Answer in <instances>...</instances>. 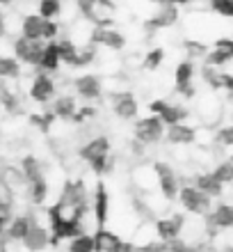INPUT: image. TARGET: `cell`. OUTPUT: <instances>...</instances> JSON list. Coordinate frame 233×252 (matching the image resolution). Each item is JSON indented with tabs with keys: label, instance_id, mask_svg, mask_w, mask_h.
<instances>
[{
	"label": "cell",
	"instance_id": "16",
	"mask_svg": "<svg viewBox=\"0 0 233 252\" xmlns=\"http://www.w3.org/2000/svg\"><path fill=\"white\" fill-rule=\"evenodd\" d=\"M92 216L94 222H96V229L99 227H107V220H110V192L103 181H96V188L92 192Z\"/></svg>",
	"mask_w": 233,
	"mask_h": 252
},
{
	"label": "cell",
	"instance_id": "12",
	"mask_svg": "<svg viewBox=\"0 0 233 252\" xmlns=\"http://www.w3.org/2000/svg\"><path fill=\"white\" fill-rule=\"evenodd\" d=\"M89 41L99 48H107L112 53H119L126 46V37L112 26H94L89 30Z\"/></svg>",
	"mask_w": 233,
	"mask_h": 252
},
{
	"label": "cell",
	"instance_id": "48",
	"mask_svg": "<svg viewBox=\"0 0 233 252\" xmlns=\"http://www.w3.org/2000/svg\"><path fill=\"white\" fill-rule=\"evenodd\" d=\"M92 2H99V5H105V7H112V2H110V0H92Z\"/></svg>",
	"mask_w": 233,
	"mask_h": 252
},
{
	"label": "cell",
	"instance_id": "19",
	"mask_svg": "<svg viewBox=\"0 0 233 252\" xmlns=\"http://www.w3.org/2000/svg\"><path fill=\"white\" fill-rule=\"evenodd\" d=\"M34 216L32 213H21V216H14L9 227H7V239L12 241V243H23V239L27 236L30 232V227L34 222Z\"/></svg>",
	"mask_w": 233,
	"mask_h": 252
},
{
	"label": "cell",
	"instance_id": "3",
	"mask_svg": "<svg viewBox=\"0 0 233 252\" xmlns=\"http://www.w3.org/2000/svg\"><path fill=\"white\" fill-rule=\"evenodd\" d=\"M204 225H206V236L210 241H215L222 232H231L233 229V204H229V202L213 204L210 213L204 218Z\"/></svg>",
	"mask_w": 233,
	"mask_h": 252
},
{
	"label": "cell",
	"instance_id": "40",
	"mask_svg": "<svg viewBox=\"0 0 233 252\" xmlns=\"http://www.w3.org/2000/svg\"><path fill=\"white\" fill-rule=\"evenodd\" d=\"M137 248H140V252H172V243L160 241V239L144 241V243H140Z\"/></svg>",
	"mask_w": 233,
	"mask_h": 252
},
{
	"label": "cell",
	"instance_id": "18",
	"mask_svg": "<svg viewBox=\"0 0 233 252\" xmlns=\"http://www.w3.org/2000/svg\"><path fill=\"white\" fill-rule=\"evenodd\" d=\"M51 243H53V241H51V229L41 225L39 220H34L32 227H30V232H27V236L23 239V248H26L27 252H44Z\"/></svg>",
	"mask_w": 233,
	"mask_h": 252
},
{
	"label": "cell",
	"instance_id": "21",
	"mask_svg": "<svg viewBox=\"0 0 233 252\" xmlns=\"http://www.w3.org/2000/svg\"><path fill=\"white\" fill-rule=\"evenodd\" d=\"M199 76H201V83L208 85L213 92L227 90V83H229V71L227 69H215V66L204 64L199 69Z\"/></svg>",
	"mask_w": 233,
	"mask_h": 252
},
{
	"label": "cell",
	"instance_id": "29",
	"mask_svg": "<svg viewBox=\"0 0 233 252\" xmlns=\"http://www.w3.org/2000/svg\"><path fill=\"white\" fill-rule=\"evenodd\" d=\"M21 170H23V174H26L27 184H30V181H34V179L46 177L44 165H41V160L37 158V156H23V158H21Z\"/></svg>",
	"mask_w": 233,
	"mask_h": 252
},
{
	"label": "cell",
	"instance_id": "46",
	"mask_svg": "<svg viewBox=\"0 0 233 252\" xmlns=\"http://www.w3.org/2000/svg\"><path fill=\"white\" fill-rule=\"evenodd\" d=\"M7 34V16L2 12H0V39Z\"/></svg>",
	"mask_w": 233,
	"mask_h": 252
},
{
	"label": "cell",
	"instance_id": "31",
	"mask_svg": "<svg viewBox=\"0 0 233 252\" xmlns=\"http://www.w3.org/2000/svg\"><path fill=\"white\" fill-rule=\"evenodd\" d=\"M204 64L215 66V69H229V66L233 64V60H231V55H229L224 48L213 46L210 51H208L206 58H204Z\"/></svg>",
	"mask_w": 233,
	"mask_h": 252
},
{
	"label": "cell",
	"instance_id": "51",
	"mask_svg": "<svg viewBox=\"0 0 233 252\" xmlns=\"http://www.w3.org/2000/svg\"><path fill=\"white\" fill-rule=\"evenodd\" d=\"M231 158H233V156H231Z\"/></svg>",
	"mask_w": 233,
	"mask_h": 252
},
{
	"label": "cell",
	"instance_id": "11",
	"mask_svg": "<svg viewBox=\"0 0 233 252\" xmlns=\"http://www.w3.org/2000/svg\"><path fill=\"white\" fill-rule=\"evenodd\" d=\"M27 94H30V99H32L34 103H39V106H46V103L55 101V96H57V85H55L53 76L46 71H37L32 83H30V87H27Z\"/></svg>",
	"mask_w": 233,
	"mask_h": 252
},
{
	"label": "cell",
	"instance_id": "34",
	"mask_svg": "<svg viewBox=\"0 0 233 252\" xmlns=\"http://www.w3.org/2000/svg\"><path fill=\"white\" fill-rule=\"evenodd\" d=\"M165 58H167L165 48H160V46L151 48V51H147V53H144V60H142V69H147V71H158L160 66L165 64Z\"/></svg>",
	"mask_w": 233,
	"mask_h": 252
},
{
	"label": "cell",
	"instance_id": "35",
	"mask_svg": "<svg viewBox=\"0 0 233 252\" xmlns=\"http://www.w3.org/2000/svg\"><path fill=\"white\" fill-rule=\"evenodd\" d=\"M210 172L215 174V179L220 181L222 186L233 184V158H224V160H220V163H215V167Z\"/></svg>",
	"mask_w": 233,
	"mask_h": 252
},
{
	"label": "cell",
	"instance_id": "7",
	"mask_svg": "<svg viewBox=\"0 0 233 252\" xmlns=\"http://www.w3.org/2000/svg\"><path fill=\"white\" fill-rule=\"evenodd\" d=\"M94 239H96V252H140L137 243L126 241L124 236H119L107 227L94 229Z\"/></svg>",
	"mask_w": 233,
	"mask_h": 252
},
{
	"label": "cell",
	"instance_id": "37",
	"mask_svg": "<svg viewBox=\"0 0 233 252\" xmlns=\"http://www.w3.org/2000/svg\"><path fill=\"white\" fill-rule=\"evenodd\" d=\"M213 142L215 145H220L222 149H233V124L220 126V128L215 131Z\"/></svg>",
	"mask_w": 233,
	"mask_h": 252
},
{
	"label": "cell",
	"instance_id": "42",
	"mask_svg": "<svg viewBox=\"0 0 233 252\" xmlns=\"http://www.w3.org/2000/svg\"><path fill=\"white\" fill-rule=\"evenodd\" d=\"M94 115H96V108L89 106V103H85V106H80V108H78V113H76L74 122H76V124H85L87 120H92Z\"/></svg>",
	"mask_w": 233,
	"mask_h": 252
},
{
	"label": "cell",
	"instance_id": "9",
	"mask_svg": "<svg viewBox=\"0 0 233 252\" xmlns=\"http://www.w3.org/2000/svg\"><path fill=\"white\" fill-rule=\"evenodd\" d=\"M187 218L183 213H172V216H160V218L154 220V234L155 239L160 241H179L183 236V229H185Z\"/></svg>",
	"mask_w": 233,
	"mask_h": 252
},
{
	"label": "cell",
	"instance_id": "1",
	"mask_svg": "<svg viewBox=\"0 0 233 252\" xmlns=\"http://www.w3.org/2000/svg\"><path fill=\"white\" fill-rule=\"evenodd\" d=\"M78 154L99 179L112 174L114 167H117V158L112 156V142H110L107 135H94V138H89L85 145L80 147Z\"/></svg>",
	"mask_w": 233,
	"mask_h": 252
},
{
	"label": "cell",
	"instance_id": "8",
	"mask_svg": "<svg viewBox=\"0 0 233 252\" xmlns=\"http://www.w3.org/2000/svg\"><path fill=\"white\" fill-rule=\"evenodd\" d=\"M149 113L160 117V120L165 122V126L183 124L190 117V110L183 103H172V101H167V99H154L149 103Z\"/></svg>",
	"mask_w": 233,
	"mask_h": 252
},
{
	"label": "cell",
	"instance_id": "33",
	"mask_svg": "<svg viewBox=\"0 0 233 252\" xmlns=\"http://www.w3.org/2000/svg\"><path fill=\"white\" fill-rule=\"evenodd\" d=\"M69 252H96V239H94V232L80 234L76 239L69 241Z\"/></svg>",
	"mask_w": 233,
	"mask_h": 252
},
{
	"label": "cell",
	"instance_id": "4",
	"mask_svg": "<svg viewBox=\"0 0 233 252\" xmlns=\"http://www.w3.org/2000/svg\"><path fill=\"white\" fill-rule=\"evenodd\" d=\"M154 170H155V188H158V192L167 202H176L181 192V179L176 170L165 160H155Z\"/></svg>",
	"mask_w": 233,
	"mask_h": 252
},
{
	"label": "cell",
	"instance_id": "50",
	"mask_svg": "<svg viewBox=\"0 0 233 252\" xmlns=\"http://www.w3.org/2000/svg\"><path fill=\"white\" fill-rule=\"evenodd\" d=\"M151 2H155V0H151Z\"/></svg>",
	"mask_w": 233,
	"mask_h": 252
},
{
	"label": "cell",
	"instance_id": "22",
	"mask_svg": "<svg viewBox=\"0 0 233 252\" xmlns=\"http://www.w3.org/2000/svg\"><path fill=\"white\" fill-rule=\"evenodd\" d=\"M51 110H53V115L57 117V120H62V122H74L76 113H78L76 96H71V94H60V96H55Z\"/></svg>",
	"mask_w": 233,
	"mask_h": 252
},
{
	"label": "cell",
	"instance_id": "15",
	"mask_svg": "<svg viewBox=\"0 0 233 252\" xmlns=\"http://www.w3.org/2000/svg\"><path fill=\"white\" fill-rule=\"evenodd\" d=\"M110 108H112V113L124 122L135 120L137 113H140V103L135 99V94L128 92V90H119V92L110 94Z\"/></svg>",
	"mask_w": 233,
	"mask_h": 252
},
{
	"label": "cell",
	"instance_id": "6",
	"mask_svg": "<svg viewBox=\"0 0 233 252\" xmlns=\"http://www.w3.org/2000/svg\"><path fill=\"white\" fill-rule=\"evenodd\" d=\"M44 48H46V41L27 39V37H23V34H19L12 44L14 58H16L21 64L37 66V69H39V62H41V58H44Z\"/></svg>",
	"mask_w": 233,
	"mask_h": 252
},
{
	"label": "cell",
	"instance_id": "24",
	"mask_svg": "<svg viewBox=\"0 0 233 252\" xmlns=\"http://www.w3.org/2000/svg\"><path fill=\"white\" fill-rule=\"evenodd\" d=\"M62 66V58H60V48H57V41H46V48H44V58L39 62V71L46 73H57Z\"/></svg>",
	"mask_w": 233,
	"mask_h": 252
},
{
	"label": "cell",
	"instance_id": "14",
	"mask_svg": "<svg viewBox=\"0 0 233 252\" xmlns=\"http://www.w3.org/2000/svg\"><path fill=\"white\" fill-rule=\"evenodd\" d=\"M179 19H181V7L160 5L158 12L151 14V16L144 21V30H147L149 34L160 32V30H169V28H174L176 23H179Z\"/></svg>",
	"mask_w": 233,
	"mask_h": 252
},
{
	"label": "cell",
	"instance_id": "43",
	"mask_svg": "<svg viewBox=\"0 0 233 252\" xmlns=\"http://www.w3.org/2000/svg\"><path fill=\"white\" fill-rule=\"evenodd\" d=\"M213 46L217 48H224L229 55H231V60H233V37H220V39H215Z\"/></svg>",
	"mask_w": 233,
	"mask_h": 252
},
{
	"label": "cell",
	"instance_id": "47",
	"mask_svg": "<svg viewBox=\"0 0 233 252\" xmlns=\"http://www.w3.org/2000/svg\"><path fill=\"white\" fill-rule=\"evenodd\" d=\"M227 94H229V101H233V71H229V83H227Z\"/></svg>",
	"mask_w": 233,
	"mask_h": 252
},
{
	"label": "cell",
	"instance_id": "45",
	"mask_svg": "<svg viewBox=\"0 0 233 252\" xmlns=\"http://www.w3.org/2000/svg\"><path fill=\"white\" fill-rule=\"evenodd\" d=\"M158 5H176V7H185V5H192L197 0H155Z\"/></svg>",
	"mask_w": 233,
	"mask_h": 252
},
{
	"label": "cell",
	"instance_id": "38",
	"mask_svg": "<svg viewBox=\"0 0 233 252\" xmlns=\"http://www.w3.org/2000/svg\"><path fill=\"white\" fill-rule=\"evenodd\" d=\"M208 7L222 19H233V0H208Z\"/></svg>",
	"mask_w": 233,
	"mask_h": 252
},
{
	"label": "cell",
	"instance_id": "20",
	"mask_svg": "<svg viewBox=\"0 0 233 252\" xmlns=\"http://www.w3.org/2000/svg\"><path fill=\"white\" fill-rule=\"evenodd\" d=\"M44 26H46V19L39 16V14H26L21 19V32L23 37L27 39H34V41H44Z\"/></svg>",
	"mask_w": 233,
	"mask_h": 252
},
{
	"label": "cell",
	"instance_id": "25",
	"mask_svg": "<svg viewBox=\"0 0 233 252\" xmlns=\"http://www.w3.org/2000/svg\"><path fill=\"white\" fill-rule=\"evenodd\" d=\"M57 48H60V58H62V64H69L78 69V58H80V44L74 41L71 37H62L57 39Z\"/></svg>",
	"mask_w": 233,
	"mask_h": 252
},
{
	"label": "cell",
	"instance_id": "44",
	"mask_svg": "<svg viewBox=\"0 0 233 252\" xmlns=\"http://www.w3.org/2000/svg\"><path fill=\"white\" fill-rule=\"evenodd\" d=\"M9 222H12V216H9L7 211H0V236H5V234H7Z\"/></svg>",
	"mask_w": 233,
	"mask_h": 252
},
{
	"label": "cell",
	"instance_id": "36",
	"mask_svg": "<svg viewBox=\"0 0 233 252\" xmlns=\"http://www.w3.org/2000/svg\"><path fill=\"white\" fill-rule=\"evenodd\" d=\"M183 51L187 53V60H204L208 55V51H210V46H206L204 41L199 39H185L183 41Z\"/></svg>",
	"mask_w": 233,
	"mask_h": 252
},
{
	"label": "cell",
	"instance_id": "13",
	"mask_svg": "<svg viewBox=\"0 0 233 252\" xmlns=\"http://www.w3.org/2000/svg\"><path fill=\"white\" fill-rule=\"evenodd\" d=\"M71 85H74L76 96H80L85 103H94V101H99L103 96V80L96 73H80L74 78Z\"/></svg>",
	"mask_w": 233,
	"mask_h": 252
},
{
	"label": "cell",
	"instance_id": "28",
	"mask_svg": "<svg viewBox=\"0 0 233 252\" xmlns=\"http://www.w3.org/2000/svg\"><path fill=\"white\" fill-rule=\"evenodd\" d=\"M21 62L14 55H0V80H19Z\"/></svg>",
	"mask_w": 233,
	"mask_h": 252
},
{
	"label": "cell",
	"instance_id": "2",
	"mask_svg": "<svg viewBox=\"0 0 233 252\" xmlns=\"http://www.w3.org/2000/svg\"><path fill=\"white\" fill-rule=\"evenodd\" d=\"M176 202L181 204V209L192 216H199V218H206L210 209H213V197H208L204 190L194 186V184H187V186H181V192Z\"/></svg>",
	"mask_w": 233,
	"mask_h": 252
},
{
	"label": "cell",
	"instance_id": "30",
	"mask_svg": "<svg viewBox=\"0 0 233 252\" xmlns=\"http://www.w3.org/2000/svg\"><path fill=\"white\" fill-rule=\"evenodd\" d=\"M64 12V2L62 0H39V7H37V14L44 16L46 21H57Z\"/></svg>",
	"mask_w": 233,
	"mask_h": 252
},
{
	"label": "cell",
	"instance_id": "49",
	"mask_svg": "<svg viewBox=\"0 0 233 252\" xmlns=\"http://www.w3.org/2000/svg\"><path fill=\"white\" fill-rule=\"evenodd\" d=\"M14 0H0V7H9Z\"/></svg>",
	"mask_w": 233,
	"mask_h": 252
},
{
	"label": "cell",
	"instance_id": "23",
	"mask_svg": "<svg viewBox=\"0 0 233 252\" xmlns=\"http://www.w3.org/2000/svg\"><path fill=\"white\" fill-rule=\"evenodd\" d=\"M192 184L199 190H204L208 195V197H222V192H224V186H222L220 181L215 179V174L213 172H197L192 177Z\"/></svg>",
	"mask_w": 233,
	"mask_h": 252
},
{
	"label": "cell",
	"instance_id": "32",
	"mask_svg": "<svg viewBox=\"0 0 233 252\" xmlns=\"http://www.w3.org/2000/svg\"><path fill=\"white\" fill-rule=\"evenodd\" d=\"M27 195H30V202H32V204H44V202L48 199V181H46V177L30 181V184H27Z\"/></svg>",
	"mask_w": 233,
	"mask_h": 252
},
{
	"label": "cell",
	"instance_id": "39",
	"mask_svg": "<svg viewBox=\"0 0 233 252\" xmlns=\"http://www.w3.org/2000/svg\"><path fill=\"white\" fill-rule=\"evenodd\" d=\"M14 188L12 186H7L5 181L0 179V211H12V206H14Z\"/></svg>",
	"mask_w": 233,
	"mask_h": 252
},
{
	"label": "cell",
	"instance_id": "27",
	"mask_svg": "<svg viewBox=\"0 0 233 252\" xmlns=\"http://www.w3.org/2000/svg\"><path fill=\"white\" fill-rule=\"evenodd\" d=\"M0 179L5 181L7 186H12L14 190L19 188H27V179L21 167H14V165H2L0 167Z\"/></svg>",
	"mask_w": 233,
	"mask_h": 252
},
{
	"label": "cell",
	"instance_id": "17",
	"mask_svg": "<svg viewBox=\"0 0 233 252\" xmlns=\"http://www.w3.org/2000/svg\"><path fill=\"white\" fill-rule=\"evenodd\" d=\"M197 138H199V131L192 124H187V122L167 126V133H165V140L174 147H190L197 142Z\"/></svg>",
	"mask_w": 233,
	"mask_h": 252
},
{
	"label": "cell",
	"instance_id": "26",
	"mask_svg": "<svg viewBox=\"0 0 233 252\" xmlns=\"http://www.w3.org/2000/svg\"><path fill=\"white\" fill-rule=\"evenodd\" d=\"M0 106L5 108L7 113H19L21 110V101L16 90L9 87V80H0Z\"/></svg>",
	"mask_w": 233,
	"mask_h": 252
},
{
	"label": "cell",
	"instance_id": "10",
	"mask_svg": "<svg viewBox=\"0 0 233 252\" xmlns=\"http://www.w3.org/2000/svg\"><path fill=\"white\" fill-rule=\"evenodd\" d=\"M194 76H197V66L192 60H181L174 66V92L181 94L183 99H194Z\"/></svg>",
	"mask_w": 233,
	"mask_h": 252
},
{
	"label": "cell",
	"instance_id": "41",
	"mask_svg": "<svg viewBox=\"0 0 233 252\" xmlns=\"http://www.w3.org/2000/svg\"><path fill=\"white\" fill-rule=\"evenodd\" d=\"M60 30L62 28L57 21H46V26H44V41H57Z\"/></svg>",
	"mask_w": 233,
	"mask_h": 252
},
{
	"label": "cell",
	"instance_id": "5",
	"mask_svg": "<svg viewBox=\"0 0 233 252\" xmlns=\"http://www.w3.org/2000/svg\"><path fill=\"white\" fill-rule=\"evenodd\" d=\"M165 133H167L165 122L160 120V117H155V115H149L144 120H137L133 126L135 140H140L142 145H147V147H154V145H158L160 140H165Z\"/></svg>",
	"mask_w": 233,
	"mask_h": 252
}]
</instances>
